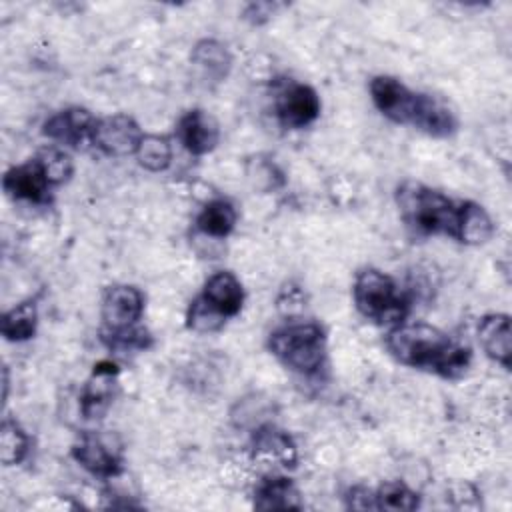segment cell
Instances as JSON below:
<instances>
[{
  "instance_id": "obj_22",
  "label": "cell",
  "mask_w": 512,
  "mask_h": 512,
  "mask_svg": "<svg viewBox=\"0 0 512 512\" xmlns=\"http://www.w3.org/2000/svg\"><path fill=\"white\" fill-rule=\"evenodd\" d=\"M28 454V436L18 422L4 418L0 426V460L6 466L20 464Z\"/></svg>"
},
{
  "instance_id": "obj_11",
  "label": "cell",
  "mask_w": 512,
  "mask_h": 512,
  "mask_svg": "<svg viewBox=\"0 0 512 512\" xmlns=\"http://www.w3.org/2000/svg\"><path fill=\"white\" fill-rule=\"evenodd\" d=\"M94 122H96V118L86 108L72 106V108L60 110L54 116H50L44 122L42 132H44V136H48L54 142L78 148L86 140L90 142Z\"/></svg>"
},
{
  "instance_id": "obj_3",
  "label": "cell",
  "mask_w": 512,
  "mask_h": 512,
  "mask_svg": "<svg viewBox=\"0 0 512 512\" xmlns=\"http://www.w3.org/2000/svg\"><path fill=\"white\" fill-rule=\"evenodd\" d=\"M370 96L374 106L392 122L412 126L434 138L450 136L458 128L456 114L444 100L414 92L394 76H374Z\"/></svg>"
},
{
  "instance_id": "obj_6",
  "label": "cell",
  "mask_w": 512,
  "mask_h": 512,
  "mask_svg": "<svg viewBox=\"0 0 512 512\" xmlns=\"http://www.w3.org/2000/svg\"><path fill=\"white\" fill-rule=\"evenodd\" d=\"M268 350L286 368L312 376L326 358V336L316 322H288L268 336Z\"/></svg>"
},
{
  "instance_id": "obj_7",
  "label": "cell",
  "mask_w": 512,
  "mask_h": 512,
  "mask_svg": "<svg viewBox=\"0 0 512 512\" xmlns=\"http://www.w3.org/2000/svg\"><path fill=\"white\" fill-rule=\"evenodd\" d=\"M244 302V288L240 280L226 270L214 272L202 288V294L190 304L188 328L196 332H214L226 318L240 312Z\"/></svg>"
},
{
  "instance_id": "obj_14",
  "label": "cell",
  "mask_w": 512,
  "mask_h": 512,
  "mask_svg": "<svg viewBox=\"0 0 512 512\" xmlns=\"http://www.w3.org/2000/svg\"><path fill=\"white\" fill-rule=\"evenodd\" d=\"M478 342L488 358H492L506 370L510 368L512 336L508 314H486L478 322Z\"/></svg>"
},
{
  "instance_id": "obj_10",
  "label": "cell",
  "mask_w": 512,
  "mask_h": 512,
  "mask_svg": "<svg viewBox=\"0 0 512 512\" xmlns=\"http://www.w3.org/2000/svg\"><path fill=\"white\" fill-rule=\"evenodd\" d=\"M4 192L14 200H24L30 204H48L50 190L54 188L46 176L38 158H32L24 164L12 166L2 178Z\"/></svg>"
},
{
  "instance_id": "obj_23",
  "label": "cell",
  "mask_w": 512,
  "mask_h": 512,
  "mask_svg": "<svg viewBox=\"0 0 512 512\" xmlns=\"http://www.w3.org/2000/svg\"><path fill=\"white\" fill-rule=\"evenodd\" d=\"M374 504L378 510H414L418 508V494L402 482H384L374 492Z\"/></svg>"
},
{
  "instance_id": "obj_17",
  "label": "cell",
  "mask_w": 512,
  "mask_h": 512,
  "mask_svg": "<svg viewBox=\"0 0 512 512\" xmlns=\"http://www.w3.org/2000/svg\"><path fill=\"white\" fill-rule=\"evenodd\" d=\"M236 226V210L228 200L208 202L196 218V228L212 238H226Z\"/></svg>"
},
{
  "instance_id": "obj_16",
  "label": "cell",
  "mask_w": 512,
  "mask_h": 512,
  "mask_svg": "<svg viewBox=\"0 0 512 512\" xmlns=\"http://www.w3.org/2000/svg\"><path fill=\"white\" fill-rule=\"evenodd\" d=\"M254 508L258 510H290L302 508L300 494L290 478L266 476L254 490Z\"/></svg>"
},
{
  "instance_id": "obj_4",
  "label": "cell",
  "mask_w": 512,
  "mask_h": 512,
  "mask_svg": "<svg viewBox=\"0 0 512 512\" xmlns=\"http://www.w3.org/2000/svg\"><path fill=\"white\" fill-rule=\"evenodd\" d=\"M144 312V296L136 286L114 284L102 294V338L112 348H146L148 332L138 326Z\"/></svg>"
},
{
  "instance_id": "obj_5",
  "label": "cell",
  "mask_w": 512,
  "mask_h": 512,
  "mask_svg": "<svg viewBox=\"0 0 512 512\" xmlns=\"http://www.w3.org/2000/svg\"><path fill=\"white\" fill-rule=\"evenodd\" d=\"M352 296L358 312L378 326L396 328L404 324V318L410 312V298L406 292L400 290L392 276L376 268H364L358 272Z\"/></svg>"
},
{
  "instance_id": "obj_13",
  "label": "cell",
  "mask_w": 512,
  "mask_h": 512,
  "mask_svg": "<svg viewBox=\"0 0 512 512\" xmlns=\"http://www.w3.org/2000/svg\"><path fill=\"white\" fill-rule=\"evenodd\" d=\"M74 460L88 470L94 476L110 478L116 476L122 470V460L100 436L96 434H84L74 446H72Z\"/></svg>"
},
{
  "instance_id": "obj_15",
  "label": "cell",
  "mask_w": 512,
  "mask_h": 512,
  "mask_svg": "<svg viewBox=\"0 0 512 512\" xmlns=\"http://www.w3.org/2000/svg\"><path fill=\"white\" fill-rule=\"evenodd\" d=\"M118 374V366L114 362H98L94 366L92 378L88 380L84 394H82V414L86 418L100 416L110 400H112V388Z\"/></svg>"
},
{
  "instance_id": "obj_24",
  "label": "cell",
  "mask_w": 512,
  "mask_h": 512,
  "mask_svg": "<svg viewBox=\"0 0 512 512\" xmlns=\"http://www.w3.org/2000/svg\"><path fill=\"white\" fill-rule=\"evenodd\" d=\"M36 158L40 160L52 186H60L70 180V176L74 172V164H72V158L68 152H64L60 148H46V150L38 152Z\"/></svg>"
},
{
  "instance_id": "obj_18",
  "label": "cell",
  "mask_w": 512,
  "mask_h": 512,
  "mask_svg": "<svg viewBox=\"0 0 512 512\" xmlns=\"http://www.w3.org/2000/svg\"><path fill=\"white\" fill-rule=\"evenodd\" d=\"M38 324V310L34 300H24L2 316V334L6 340L22 342L34 336Z\"/></svg>"
},
{
  "instance_id": "obj_2",
  "label": "cell",
  "mask_w": 512,
  "mask_h": 512,
  "mask_svg": "<svg viewBox=\"0 0 512 512\" xmlns=\"http://www.w3.org/2000/svg\"><path fill=\"white\" fill-rule=\"evenodd\" d=\"M386 346L404 366L432 372L446 380H458L472 362V352L450 334L430 324H400L388 330Z\"/></svg>"
},
{
  "instance_id": "obj_19",
  "label": "cell",
  "mask_w": 512,
  "mask_h": 512,
  "mask_svg": "<svg viewBox=\"0 0 512 512\" xmlns=\"http://www.w3.org/2000/svg\"><path fill=\"white\" fill-rule=\"evenodd\" d=\"M254 448L260 454H268L274 460H280L282 466H294L296 462V448L290 436L272 424H266L256 430Z\"/></svg>"
},
{
  "instance_id": "obj_8",
  "label": "cell",
  "mask_w": 512,
  "mask_h": 512,
  "mask_svg": "<svg viewBox=\"0 0 512 512\" xmlns=\"http://www.w3.org/2000/svg\"><path fill=\"white\" fill-rule=\"evenodd\" d=\"M144 132L138 122L128 114H112L106 118H96L90 142L106 156H132L136 154Z\"/></svg>"
},
{
  "instance_id": "obj_1",
  "label": "cell",
  "mask_w": 512,
  "mask_h": 512,
  "mask_svg": "<svg viewBox=\"0 0 512 512\" xmlns=\"http://www.w3.org/2000/svg\"><path fill=\"white\" fill-rule=\"evenodd\" d=\"M396 204L400 218L416 234L450 236L470 246L484 244L494 234L492 218L480 204L454 200L414 180L398 186Z\"/></svg>"
},
{
  "instance_id": "obj_21",
  "label": "cell",
  "mask_w": 512,
  "mask_h": 512,
  "mask_svg": "<svg viewBox=\"0 0 512 512\" xmlns=\"http://www.w3.org/2000/svg\"><path fill=\"white\" fill-rule=\"evenodd\" d=\"M138 164L150 172H162L172 162V144L166 136L144 134L136 154Z\"/></svg>"
},
{
  "instance_id": "obj_20",
  "label": "cell",
  "mask_w": 512,
  "mask_h": 512,
  "mask_svg": "<svg viewBox=\"0 0 512 512\" xmlns=\"http://www.w3.org/2000/svg\"><path fill=\"white\" fill-rule=\"evenodd\" d=\"M192 62L204 70L208 78L222 80L230 70V54L216 40H202L192 50Z\"/></svg>"
},
{
  "instance_id": "obj_12",
  "label": "cell",
  "mask_w": 512,
  "mask_h": 512,
  "mask_svg": "<svg viewBox=\"0 0 512 512\" xmlns=\"http://www.w3.org/2000/svg\"><path fill=\"white\" fill-rule=\"evenodd\" d=\"M176 136L190 154L202 156L216 148L220 130L216 120L208 112L194 108L180 116L176 126Z\"/></svg>"
},
{
  "instance_id": "obj_9",
  "label": "cell",
  "mask_w": 512,
  "mask_h": 512,
  "mask_svg": "<svg viewBox=\"0 0 512 512\" xmlns=\"http://www.w3.org/2000/svg\"><path fill=\"white\" fill-rule=\"evenodd\" d=\"M280 126L298 130L312 124L320 114V98L316 90L302 82H288L274 100Z\"/></svg>"
}]
</instances>
